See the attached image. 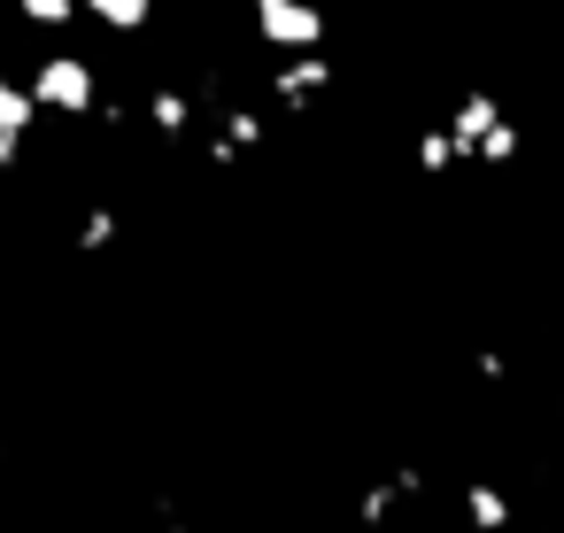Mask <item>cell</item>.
Returning a JSON list of instances; mask_svg holds the SVG:
<instances>
[{
    "mask_svg": "<svg viewBox=\"0 0 564 533\" xmlns=\"http://www.w3.org/2000/svg\"><path fill=\"white\" fill-rule=\"evenodd\" d=\"M325 9H317V0H256V40L263 47H279L286 63L294 55H325Z\"/></svg>",
    "mask_w": 564,
    "mask_h": 533,
    "instance_id": "cell-1",
    "label": "cell"
},
{
    "mask_svg": "<svg viewBox=\"0 0 564 533\" xmlns=\"http://www.w3.org/2000/svg\"><path fill=\"white\" fill-rule=\"evenodd\" d=\"M32 94H40V109H55V117H94L101 78H94L86 55H47V63L32 70Z\"/></svg>",
    "mask_w": 564,
    "mask_h": 533,
    "instance_id": "cell-2",
    "label": "cell"
},
{
    "mask_svg": "<svg viewBox=\"0 0 564 533\" xmlns=\"http://www.w3.org/2000/svg\"><path fill=\"white\" fill-rule=\"evenodd\" d=\"M333 55H294V63H279V78H271V94L286 101V109H310V101H325L333 94Z\"/></svg>",
    "mask_w": 564,
    "mask_h": 533,
    "instance_id": "cell-3",
    "label": "cell"
},
{
    "mask_svg": "<svg viewBox=\"0 0 564 533\" xmlns=\"http://www.w3.org/2000/svg\"><path fill=\"white\" fill-rule=\"evenodd\" d=\"M502 124V101L495 94H464L456 101V117H448V140H456V155L464 163H479V148H487V132Z\"/></svg>",
    "mask_w": 564,
    "mask_h": 533,
    "instance_id": "cell-4",
    "label": "cell"
},
{
    "mask_svg": "<svg viewBox=\"0 0 564 533\" xmlns=\"http://www.w3.org/2000/svg\"><path fill=\"white\" fill-rule=\"evenodd\" d=\"M32 124H40V94H32V86H9V78H0V163H17V155H24Z\"/></svg>",
    "mask_w": 564,
    "mask_h": 533,
    "instance_id": "cell-5",
    "label": "cell"
},
{
    "mask_svg": "<svg viewBox=\"0 0 564 533\" xmlns=\"http://www.w3.org/2000/svg\"><path fill=\"white\" fill-rule=\"evenodd\" d=\"M86 17H94L101 32H117V40H140V32L155 24V0H86Z\"/></svg>",
    "mask_w": 564,
    "mask_h": 533,
    "instance_id": "cell-6",
    "label": "cell"
},
{
    "mask_svg": "<svg viewBox=\"0 0 564 533\" xmlns=\"http://www.w3.org/2000/svg\"><path fill=\"white\" fill-rule=\"evenodd\" d=\"M464 518H471V533H502V525H510V494H502L495 479H471V487H464Z\"/></svg>",
    "mask_w": 564,
    "mask_h": 533,
    "instance_id": "cell-7",
    "label": "cell"
},
{
    "mask_svg": "<svg viewBox=\"0 0 564 533\" xmlns=\"http://www.w3.org/2000/svg\"><path fill=\"white\" fill-rule=\"evenodd\" d=\"M148 124H155L163 140H186V124H194V101H186L178 86H155V94H148Z\"/></svg>",
    "mask_w": 564,
    "mask_h": 533,
    "instance_id": "cell-8",
    "label": "cell"
},
{
    "mask_svg": "<svg viewBox=\"0 0 564 533\" xmlns=\"http://www.w3.org/2000/svg\"><path fill=\"white\" fill-rule=\"evenodd\" d=\"M17 9H24L32 32H70V24L86 17V0H17Z\"/></svg>",
    "mask_w": 564,
    "mask_h": 533,
    "instance_id": "cell-9",
    "label": "cell"
},
{
    "mask_svg": "<svg viewBox=\"0 0 564 533\" xmlns=\"http://www.w3.org/2000/svg\"><path fill=\"white\" fill-rule=\"evenodd\" d=\"M394 502H410V487H402V479H371V487L356 494V518H364V525H387Z\"/></svg>",
    "mask_w": 564,
    "mask_h": 533,
    "instance_id": "cell-10",
    "label": "cell"
},
{
    "mask_svg": "<svg viewBox=\"0 0 564 533\" xmlns=\"http://www.w3.org/2000/svg\"><path fill=\"white\" fill-rule=\"evenodd\" d=\"M117 232H124V217H117V209H86V217H78V255H101Z\"/></svg>",
    "mask_w": 564,
    "mask_h": 533,
    "instance_id": "cell-11",
    "label": "cell"
},
{
    "mask_svg": "<svg viewBox=\"0 0 564 533\" xmlns=\"http://www.w3.org/2000/svg\"><path fill=\"white\" fill-rule=\"evenodd\" d=\"M518 148H525V132L502 117V124L487 132V148H479V163H487V171H502V163H518Z\"/></svg>",
    "mask_w": 564,
    "mask_h": 533,
    "instance_id": "cell-12",
    "label": "cell"
},
{
    "mask_svg": "<svg viewBox=\"0 0 564 533\" xmlns=\"http://www.w3.org/2000/svg\"><path fill=\"white\" fill-rule=\"evenodd\" d=\"M448 163H464V155H456V140H448V132H417V171H433V178H441Z\"/></svg>",
    "mask_w": 564,
    "mask_h": 533,
    "instance_id": "cell-13",
    "label": "cell"
},
{
    "mask_svg": "<svg viewBox=\"0 0 564 533\" xmlns=\"http://www.w3.org/2000/svg\"><path fill=\"white\" fill-rule=\"evenodd\" d=\"M471 371H479V379H510V363H502V348H479V356H471Z\"/></svg>",
    "mask_w": 564,
    "mask_h": 533,
    "instance_id": "cell-14",
    "label": "cell"
},
{
    "mask_svg": "<svg viewBox=\"0 0 564 533\" xmlns=\"http://www.w3.org/2000/svg\"><path fill=\"white\" fill-rule=\"evenodd\" d=\"M171 533H186V525H171Z\"/></svg>",
    "mask_w": 564,
    "mask_h": 533,
    "instance_id": "cell-15",
    "label": "cell"
}]
</instances>
